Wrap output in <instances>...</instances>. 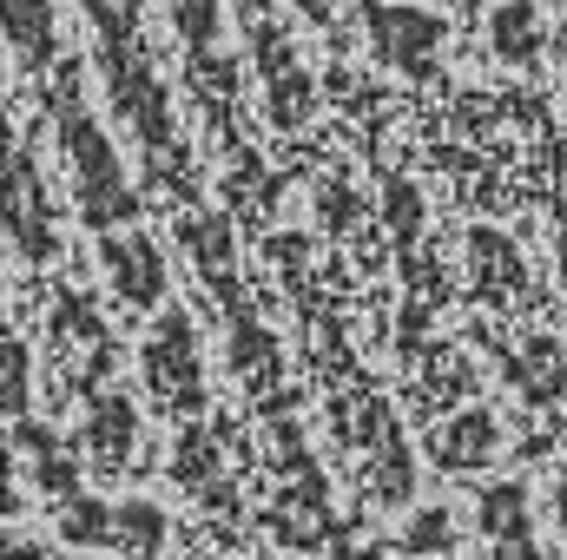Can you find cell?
<instances>
[{"label": "cell", "mask_w": 567, "mask_h": 560, "mask_svg": "<svg viewBox=\"0 0 567 560\" xmlns=\"http://www.w3.org/2000/svg\"><path fill=\"white\" fill-rule=\"evenodd\" d=\"M53 120H60V152H66V172H73L80 218H86L93 231L133 225V218H140V198H133V185H126V165H120L113 139H106V133H100V120L86 113V100H80V73H73V66L60 73Z\"/></svg>", "instance_id": "6da1fadb"}, {"label": "cell", "mask_w": 567, "mask_h": 560, "mask_svg": "<svg viewBox=\"0 0 567 560\" xmlns=\"http://www.w3.org/2000/svg\"><path fill=\"white\" fill-rule=\"evenodd\" d=\"M0 231L27 265H47L60 251V218H53V198L40 185V165L27 152H13L0 165Z\"/></svg>", "instance_id": "7a4b0ae2"}, {"label": "cell", "mask_w": 567, "mask_h": 560, "mask_svg": "<svg viewBox=\"0 0 567 560\" xmlns=\"http://www.w3.org/2000/svg\"><path fill=\"white\" fill-rule=\"evenodd\" d=\"M145 383H152V396H165L178 409H198V343H192V317L185 310H165V323L152 330Z\"/></svg>", "instance_id": "3957f363"}, {"label": "cell", "mask_w": 567, "mask_h": 560, "mask_svg": "<svg viewBox=\"0 0 567 560\" xmlns=\"http://www.w3.org/2000/svg\"><path fill=\"white\" fill-rule=\"evenodd\" d=\"M53 363H66L80 390L106 376L113 336H106V323H100V310L86 297H60V310H53Z\"/></svg>", "instance_id": "277c9868"}, {"label": "cell", "mask_w": 567, "mask_h": 560, "mask_svg": "<svg viewBox=\"0 0 567 560\" xmlns=\"http://www.w3.org/2000/svg\"><path fill=\"white\" fill-rule=\"evenodd\" d=\"M0 40H7V53H13L20 73L53 66V53H60V13H53V0H0Z\"/></svg>", "instance_id": "5b68a950"}, {"label": "cell", "mask_w": 567, "mask_h": 560, "mask_svg": "<svg viewBox=\"0 0 567 560\" xmlns=\"http://www.w3.org/2000/svg\"><path fill=\"white\" fill-rule=\"evenodd\" d=\"M100 265H106L113 290H120L126 303H140V310L165 297V251H158V245H145V238H113V231H106Z\"/></svg>", "instance_id": "8992f818"}, {"label": "cell", "mask_w": 567, "mask_h": 560, "mask_svg": "<svg viewBox=\"0 0 567 560\" xmlns=\"http://www.w3.org/2000/svg\"><path fill=\"white\" fill-rule=\"evenodd\" d=\"M133 435H140V416L126 396H93V409H86V455L93 462L120 468L133 455Z\"/></svg>", "instance_id": "52a82bcc"}, {"label": "cell", "mask_w": 567, "mask_h": 560, "mask_svg": "<svg viewBox=\"0 0 567 560\" xmlns=\"http://www.w3.org/2000/svg\"><path fill=\"white\" fill-rule=\"evenodd\" d=\"M13 442H20V455H27V475H33L47 495H73V488H80L73 455H66V448H60L40 422H20V435H13Z\"/></svg>", "instance_id": "ba28073f"}, {"label": "cell", "mask_w": 567, "mask_h": 560, "mask_svg": "<svg viewBox=\"0 0 567 560\" xmlns=\"http://www.w3.org/2000/svg\"><path fill=\"white\" fill-rule=\"evenodd\" d=\"M60 541H73V548H113V508H100V501H86V495L73 488V495H66Z\"/></svg>", "instance_id": "9c48e42d"}, {"label": "cell", "mask_w": 567, "mask_h": 560, "mask_svg": "<svg viewBox=\"0 0 567 560\" xmlns=\"http://www.w3.org/2000/svg\"><path fill=\"white\" fill-rule=\"evenodd\" d=\"M33 403V363H27V343L0 330V409L7 416H27Z\"/></svg>", "instance_id": "30bf717a"}, {"label": "cell", "mask_w": 567, "mask_h": 560, "mask_svg": "<svg viewBox=\"0 0 567 560\" xmlns=\"http://www.w3.org/2000/svg\"><path fill=\"white\" fill-rule=\"evenodd\" d=\"M158 541H165V515L152 501L113 508V548H158Z\"/></svg>", "instance_id": "8fae6325"}, {"label": "cell", "mask_w": 567, "mask_h": 560, "mask_svg": "<svg viewBox=\"0 0 567 560\" xmlns=\"http://www.w3.org/2000/svg\"><path fill=\"white\" fill-rule=\"evenodd\" d=\"M297 7H303L310 20H323V13H330V0H297Z\"/></svg>", "instance_id": "7c38bea8"}]
</instances>
